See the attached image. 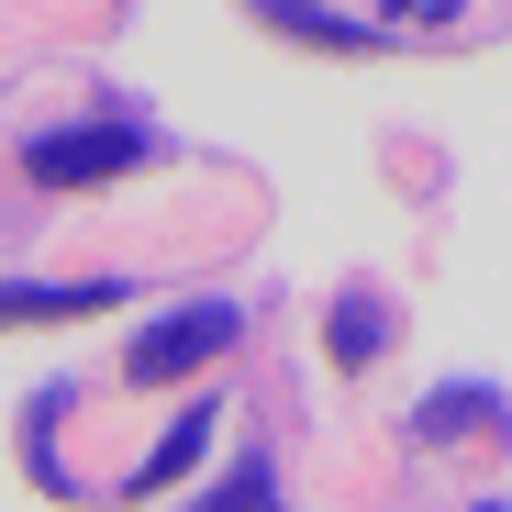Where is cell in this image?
<instances>
[{
	"label": "cell",
	"mask_w": 512,
	"mask_h": 512,
	"mask_svg": "<svg viewBox=\"0 0 512 512\" xmlns=\"http://www.w3.org/2000/svg\"><path fill=\"white\" fill-rule=\"evenodd\" d=\"M112 301H123V279H67V290L12 279L0 290V323H78V312H112Z\"/></svg>",
	"instance_id": "3957f363"
},
{
	"label": "cell",
	"mask_w": 512,
	"mask_h": 512,
	"mask_svg": "<svg viewBox=\"0 0 512 512\" xmlns=\"http://www.w3.org/2000/svg\"><path fill=\"white\" fill-rule=\"evenodd\" d=\"M379 346H390V312L368 290H346V301H334V368H368Z\"/></svg>",
	"instance_id": "8992f818"
},
{
	"label": "cell",
	"mask_w": 512,
	"mask_h": 512,
	"mask_svg": "<svg viewBox=\"0 0 512 512\" xmlns=\"http://www.w3.org/2000/svg\"><path fill=\"white\" fill-rule=\"evenodd\" d=\"M190 512H279V468H268V457H234V479H223L212 501H190Z\"/></svg>",
	"instance_id": "52a82bcc"
},
{
	"label": "cell",
	"mask_w": 512,
	"mask_h": 512,
	"mask_svg": "<svg viewBox=\"0 0 512 512\" xmlns=\"http://www.w3.org/2000/svg\"><path fill=\"white\" fill-rule=\"evenodd\" d=\"M212 423H223V401H212V390H201V401H190V412H179V423H167V446H156V457H145V468H134V479H123V490H134V501H145V490H167V479H179V468H190V457H201V446H212Z\"/></svg>",
	"instance_id": "5b68a950"
},
{
	"label": "cell",
	"mask_w": 512,
	"mask_h": 512,
	"mask_svg": "<svg viewBox=\"0 0 512 512\" xmlns=\"http://www.w3.org/2000/svg\"><path fill=\"white\" fill-rule=\"evenodd\" d=\"M256 23H268V34H301V45H334V56H368V45H379V23H334L323 0H256Z\"/></svg>",
	"instance_id": "277c9868"
},
{
	"label": "cell",
	"mask_w": 512,
	"mask_h": 512,
	"mask_svg": "<svg viewBox=\"0 0 512 512\" xmlns=\"http://www.w3.org/2000/svg\"><path fill=\"white\" fill-rule=\"evenodd\" d=\"M390 12H401V23H423V34H435V23H457V12H468V0H390Z\"/></svg>",
	"instance_id": "ba28073f"
},
{
	"label": "cell",
	"mask_w": 512,
	"mask_h": 512,
	"mask_svg": "<svg viewBox=\"0 0 512 512\" xmlns=\"http://www.w3.org/2000/svg\"><path fill=\"white\" fill-rule=\"evenodd\" d=\"M234 334H245V312H234V301H190V312H167L156 334H134V346H123V379H145V390L201 379V368L234 346Z\"/></svg>",
	"instance_id": "7a4b0ae2"
},
{
	"label": "cell",
	"mask_w": 512,
	"mask_h": 512,
	"mask_svg": "<svg viewBox=\"0 0 512 512\" xmlns=\"http://www.w3.org/2000/svg\"><path fill=\"white\" fill-rule=\"evenodd\" d=\"M123 167H145V134L134 123H56L23 145V179L34 190H112Z\"/></svg>",
	"instance_id": "6da1fadb"
}]
</instances>
